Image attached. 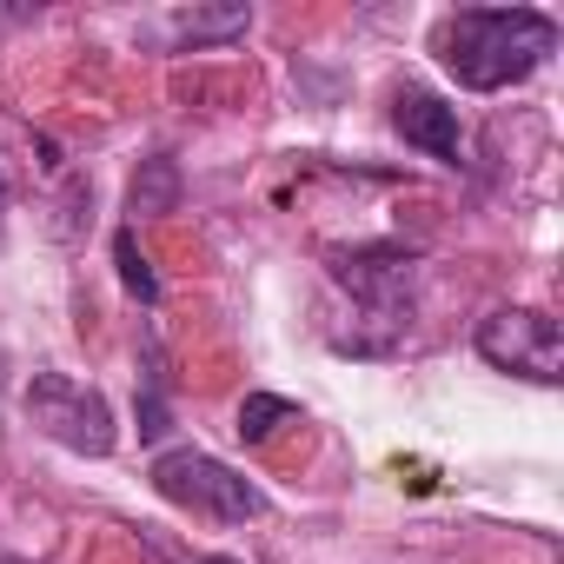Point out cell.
<instances>
[{"instance_id":"6da1fadb","label":"cell","mask_w":564,"mask_h":564,"mask_svg":"<svg viewBox=\"0 0 564 564\" xmlns=\"http://www.w3.org/2000/svg\"><path fill=\"white\" fill-rule=\"evenodd\" d=\"M551 54H557V21L538 14V8H458L438 28V61L471 94L518 87Z\"/></svg>"},{"instance_id":"9c48e42d","label":"cell","mask_w":564,"mask_h":564,"mask_svg":"<svg viewBox=\"0 0 564 564\" xmlns=\"http://www.w3.org/2000/svg\"><path fill=\"white\" fill-rule=\"evenodd\" d=\"M293 419H300V405H293V399H279V392H246V405H239V425H232V432H239L246 445H265L279 425H293Z\"/></svg>"},{"instance_id":"3957f363","label":"cell","mask_w":564,"mask_h":564,"mask_svg":"<svg viewBox=\"0 0 564 564\" xmlns=\"http://www.w3.org/2000/svg\"><path fill=\"white\" fill-rule=\"evenodd\" d=\"M28 419H34L54 445L80 452V458H107V452L120 445L113 405H107L94 386L67 379V372H34V386H28Z\"/></svg>"},{"instance_id":"7a4b0ae2","label":"cell","mask_w":564,"mask_h":564,"mask_svg":"<svg viewBox=\"0 0 564 564\" xmlns=\"http://www.w3.org/2000/svg\"><path fill=\"white\" fill-rule=\"evenodd\" d=\"M153 491H160L166 505L199 511V518H219V524H246V518L265 511V491H259L246 471H232L226 458L193 452V445L153 458Z\"/></svg>"},{"instance_id":"ba28073f","label":"cell","mask_w":564,"mask_h":564,"mask_svg":"<svg viewBox=\"0 0 564 564\" xmlns=\"http://www.w3.org/2000/svg\"><path fill=\"white\" fill-rule=\"evenodd\" d=\"M127 213H133V219H160V213H180V166H173L166 153L140 160V173H133V186H127Z\"/></svg>"},{"instance_id":"5b68a950","label":"cell","mask_w":564,"mask_h":564,"mask_svg":"<svg viewBox=\"0 0 564 564\" xmlns=\"http://www.w3.org/2000/svg\"><path fill=\"white\" fill-rule=\"evenodd\" d=\"M333 279L366 306L372 326H386V339L405 333L412 319V272H419V252H399V246H346V252H326Z\"/></svg>"},{"instance_id":"52a82bcc","label":"cell","mask_w":564,"mask_h":564,"mask_svg":"<svg viewBox=\"0 0 564 564\" xmlns=\"http://www.w3.org/2000/svg\"><path fill=\"white\" fill-rule=\"evenodd\" d=\"M246 28H252L246 8H180V14L166 21L173 47H219V41H239Z\"/></svg>"},{"instance_id":"4fadbf2b","label":"cell","mask_w":564,"mask_h":564,"mask_svg":"<svg viewBox=\"0 0 564 564\" xmlns=\"http://www.w3.org/2000/svg\"><path fill=\"white\" fill-rule=\"evenodd\" d=\"M206 564H239V557H206Z\"/></svg>"},{"instance_id":"8fae6325","label":"cell","mask_w":564,"mask_h":564,"mask_svg":"<svg viewBox=\"0 0 564 564\" xmlns=\"http://www.w3.org/2000/svg\"><path fill=\"white\" fill-rule=\"evenodd\" d=\"M166 432V399H160V379H147V399H140V438H160Z\"/></svg>"},{"instance_id":"277c9868","label":"cell","mask_w":564,"mask_h":564,"mask_svg":"<svg viewBox=\"0 0 564 564\" xmlns=\"http://www.w3.org/2000/svg\"><path fill=\"white\" fill-rule=\"evenodd\" d=\"M478 359L498 372H518L531 386H557L564 379V333L538 306H498L478 319Z\"/></svg>"},{"instance_id":"7c38bea8","label":"cell","mask_w":564,"mask_h":564,"mask_svg":"<svg viewBox=\"0 0 564 564\" xmlns=\"http://www.w3.org/2000/svg\"><path fill=\"white\" fill-rule=\"evenodd\" d=\"M0 392H8V359H0Z\"/></svg>"},{"instance_id":"8992f818","label":"cell","mask_w":564,"mask_h":564,"mask_svg":"<svg viewBox=\"0 0 564 564\" xmlns=\"http://www.w3.org/2000/svg\"><path fill=\"white\" fill-rule=\"evenodd\" d=\"M392 127L405 133V147H419V153H432V160H445V166H458V153H465V140H458V107H445V100L425 94V87H399Z\"/></svg>"},{"instance_id":"5bb4252c","label":"cell","mask_w":564,"mask_h":564,"mask_svg":"<svg viewBox=\"0 0 564 564\" xmlns=\"http://www.w3.org/2000/svg\"><path fill=\"white\" fill-rule=\"evenodd\" d=\"M0 206H8V186H0Z\"/></svg>"},{"instance_id":"30bf717a","label":"cell","mask_w":564,"mask_h":564,"mask_svg":"<svg viewBox=\"0 0 564 564\" xmlns=\"http://www.w3.org/2000/svg\"><path fill=\"white\" fill-rule=\"evenodd\" d=\"M113 265H120V286H127L140 306H153V300H160V272L147 265V252H140L133 226H120V232H113Z\"/></svg>"}]
</instances>
